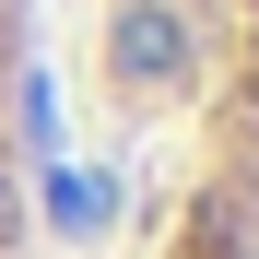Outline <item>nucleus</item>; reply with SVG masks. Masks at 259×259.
Returning a JSON list of instances; mask_svg holds the SVG:
<instances>
[{"instance_id":"1","label":"nucleus","mask_w":259,"mask_h":259,"mask_svg":"<svg viewBox=\"0 0 259 259\" xmlns=\"http://www.w3.org/2000/svg\"><path fill=\"white\" fill-rule=\"evenodd\" d=\"M106 59H118V82H177L189 71V12H177V0H118Z\"/></svg>"},{"instance_id":"2","label":"nucleus","mask_w":259,"mask_h":259,"mask_svg":"<svg viewBox=\"0 0 259 259\" xmlns=\"http://www.w3.org/2000/svg\"><path fill=\"white\" fill-rule=\"evenodd\" d=\"M48 212H59L71 236H95L106 212H118V177H82V165H59V177H48Z\"/></svg>"},{"instance_id":"3","label":"nucleus","mask_w":259,"mask_h":259,"mask_svg":"<svg viewBox=\"0 0 259 259\" xmlns=\"http://www.w3.org/2000/svg\"><path fill=\"white\" fill-rule=\"evenodd\" d=\"M24 142L59 153V95H48V71H24Z\"/></svg>"},{"instance_id":"4","label":"nucleus","mask_w":259,"mask_h":259,"mask_svg":"<svg viewBox=\"0 0 259 259\" xmlns=\"http://www.w3.org/2000/svg\"><path fill=\"white\" fill-rule=\"evenodd\" d=\"M12 224H24V189H12V177H0V247H12Z\"/></svg>"}]
</instances>
